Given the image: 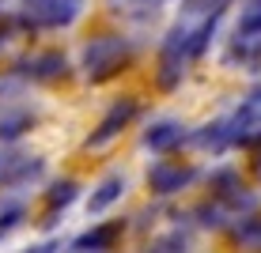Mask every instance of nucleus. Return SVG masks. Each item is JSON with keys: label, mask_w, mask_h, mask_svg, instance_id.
Segmentation results:
<instances>
[{"label": "nucleus", "mask_w": 261, "mask_h": 253, "mask_svg": "<svg viewBox=\"0 0 261 253\" xmlns=\"http://www.w3.org/2000/svg\"><path fill=\"white\" fill-rule=\"evenodd\" d=\"M216 31V15H204L201 23H182L170 31V38L163 42V53H159V83L174 87L178 79L186 76V68L193 65V57H201V49L208 46Z\"/></svg>", "instance_id": "1"}, {"label": "nucleus", "mask_w": 261, "mask_h": 253, "mask_svg": "<svg viewBox=\"0 0 261 253\" xmlns=\"http://www.w3.org/2000/svg\"><path fill=\"white\" fill-rule=\"evenodd\" d=\"M12 4L15 8H8V12H19V19L34 23V26H65L80 15L84 0H12Z\"/></svg>", "instance_id": "2"}, {"label": "nucleus", "mask_w": 261, "mask_h": 253, "mask_svg": "<svg viewBox=\"0 0 261 253\" xmlns=\"http://www.w3.org/2000/svg\"><path fill=\"white\" fill-rule=\"evenodd\" d=\"M125 61H129V46H125L121 38H95L91 46L84 49V72L87 79H110L118 76L125 68Z\"/></svg>", "instance_id": "3"}, {"label": "nucleus", "mask_w": 261, "mask_h": 253, "mask_svg": "<svg viewBox=\"0 0 261 253\" xmlns=\"http://www.w3.org/2000/svg\"><path fill=\"white\" fill-rule=\"evenodd\" d=\"M231 61H242V65H261V8L242 19L235 42H231Z\"/></svg>", "instance_id": "4"}, {"label": "nucleus", "mask_w": 261, "mask_h": 253, "mask_svg": "<svg viewBox=\"0 0 261 253\" xmlns=\"http://www.w3.org/2000/svg\"><path fill=\"white\" fill-rule=\"evenodd\" d=\"M193 182V166H182V162H155V166L148 170V185L155 189V193H178L182 185Z\"/></svg>", "instance_id": "5"}, {"label": "nucleus", "mask_w": 261, "mask_h": 253, "mask_svg": "<svg viewBox=\"0 0 261 253\" xmlns=\"http://www.w3.org/2000/svg\"><path fill=\"white\" fill-rule=\"evenodd\" d=\"M133 114H137V102H133V98H125V102H118V106H114L110 114L102 117V125H98V132H91V140H87V144H91V148H98V144L114 140V136H118V132L125 129V125L133 121Z\"/></svg>", "instance_id": "6"}, {"label": "nucleus", "mask_w": 261, "mask_h": 253, "mask_svg": "<svg viewBox=\"0 0 261 253\" xmlns=\"http://www.w3.org/2000/svg\"><path fill=\"white\" fill-rule=\"evenodd\" d=\"M38 174V162L27 155H12V151H0V185H15L23 178Z\"/></svg>", "instance_id": "7"}, {"label": "nucleus", "mask_w": 261, "mask_h": 253, "mask_svg": "<svg viewBox=\"0 0 261 253\" xmlns=\"http://www.w3.org/2000/svg\"><path fill=\"white\" fill-rule=\"evenodd\" d=\"M121 193H125V178L121 174H110V178H102L98 182V189L91 193V201H87V212H106L110 204H118L121 201Z\"/></svg>", "instance_id": "8"}, {"label": "nucleus", "mask_w": 261, "mask_h": 253, "mask_svg": "<svg viewBox=\"0 0 261 253\" xmlns=\"http://www.w3.org/2000/svg\"><path fill=\"white\" fill-rule=\"evenodd\" d=\"M182 125L178 121H155L148 132H144V144H148L151 151H170L174 144H182Z\"/></svg>", "instance_id": "9"}, {"label": "nucleus", "mask_w": 261, "mask_h": 253, "mask_svg": "<svg viewBox=\"0 0 261 253\" xmlns=\"http://www.w3.org/2000/svg\"><path fill=\"white\" fill-rule=\"evenodd\" d=\"M118 234H121V227H118V223L95 227V231H87V234H80V238H76V249H110Z\"/></svg>", "instance_id": "10"}, {"label": "nucleus", "mask_w": 261, "mask_h": 253, "mask_svg": "<svg viewBox=\"0 0 261 253\" xmlns=\"http://www.w3.org/2000/svg\"><path fill=\"white\" fill-rule=\"evenodd\" d=\"M23 72H27V76H34V79H53V76H61V72H65V61H61L57 53H46V57L27 61Z\"/></svg>", "instance_id": "11"}, {"label": "nucleus", "mask_w": 261, "mask_h": 253, "mask_svg": "<svg viewBox=\"0 0 261 253\" xmlns=\"http://www.w3.org/2000/svg\"><path fill=\"white\" fill-rule=\"evenodd\" d=\"M72 201H76V182H57L46 193V208L49 212H57V208H68Z\"/></svg>", "instance_id": "12"}, {"label": "nucleus", "mask_w": 261, "mask_h": 253, "mask_svg": "<svg viewBox=\"0 0 261 253\" xmlns=\"http://www.w3.org/2000/svg\"><path fill=\"white\" fill-rule=\"evenodd\" d=\"M27 125H31V117L27 114H15V117H0V136H19V132L27 129Z\"/></svg>", "instance_id": "13"}, {"label": "nucleus", "mask_w": 261, "mask_h": 253, "mask_svg": "<svg viewBox=\"0 0 261 253\" xmlns=\"http://www.w3.org/2000/svg\"><path fill=\"white\" fill-rule=\"evenodd\" d=\"M223 4H227V0H186V8H190L193 15H220Z\"/></svg>", "instance_id": "14"}, {"label": "nucleus", "mask_w": 261, "mask_h": 253, "mask_svg": "<svg viewBox=\"0 0 261 253\" xmlns=\"http://www.w3.org/2000/svg\"><path fill=\"white\" fill-rule=\"evenodd\" d=\"M19 215H23V212H19V208H8V212H4V215H0V234H8V231H12V227H15V223H19Z\"/></svg>", "instance_id": "15"}, {"label": "nucleus", "mask_w": 261, "mask_h": 253, "mask_svg": "<svg viewBox=\"0 0 261 253\" xmlns=\"http://www.w3.org/2000/svg\"><path fill=\"white\" fill-rule=\"evenodd\" d=\"M257 178H261V159H257Z\"/></svg>", "instance_id": "16"}, {"label": "nucleus", "mask_w": 261, "mask_h": 253, "mask_svg": "<svg viewBox=\"0 0 261 253\" xmlns=\"http://www.w3.org/2000/svg\"><path fill=\"white\" fill-rule=\"evenodd\" d=\"M0 46H4V38H0Z\"/></svg>", "instance_id": "17"}]
</instances>
